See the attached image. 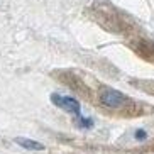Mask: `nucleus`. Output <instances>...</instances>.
<instances>
[{
    "instance_id": "nucleus-7",
    "label": "nucleus",
    "mask_w": 154,
    "mask_h": 154,
    "mask_svg": "<svg viewBox=\"0 0 154 154\" xmlns=\"http://www.w3.org/2000/svg\"><path fill=\"white\" fill-rule=\"evenodd\" d=\"M136 136H137V137H144V131H137Z\"/></svg>"
},
{
    "instance_id": "nucleus-4",
    "label": "nucleus",
    "mask_w": 154,
    "mask_h": 154,
    "mask_svg": "<svg viewBox=\"0 0 154 154\" xmlns=\"http://www.w3.org/2000/svg\"><path fill=\"white\" fill-rule=\"evenodd\" d=\"M134 49H136L137 54H140L142 58L154 61V44H151V42H147V41H139L134 46Z\"/></svg>"
},
{
    "instance_id": "nucleus-6",
    "label": "nucleus",
    "mask_w": 154,
    "mask_h": 154,
    "mask_svg": "<svg viewBox=\"0 0 154 154\" xmlns=\"http://www.w3.org/2000/svg\"><path fill=\"white\" fill-rule=\"evenodd\" d=\"M132 85L137 86L139 90L146 91V93H151V95H154V82H132Z\"/></svg>"
},
{
    "instance_id": "nucleus-1",
    "label": "nucleus",
    "mask_w": 154,
    "mask_h": 154,
    "mask_svg": "<svg viewBox=\"0 0 154 154\" xmlns=\"http://www.w3.org/2000/svg\"><path fill=\"white\" fill-rule=\"evenodd\" d=\"M100 102H102L105 107H109V109L117 110V109H124V107H127V103H129L131 100L127 98L122 91L109 88V86H103V88L100 90Z\"/></svg>"
},
{
    "instance_id": "nucleus-5",
    "label": "nucleus",
    "mask_w": 154,
    "mask_h": 154,
    "mask_svg": "<svg viewBox=\"0 0 154 154\" xmlns=\"http://www.w3.org/2000/svg\"><path fill=\"white\" fill-rule=\"evenodd\" d=\"M19 146H22L24 149H29V151H44V146L37 140H32V139H26V137H17L15 139Z\"/></svg>"
},
{
    "instance_id": "nucleus-3",
    "label": "nucleus",
    "mask_w": 154,
    "mask_h": 154,
    "mask_svg": "<svg viewBox=\"0 0 154 154\" xmlns=\"http://www.w3.org/2000/svg\"><path fill=\"white\" fill-rule=\"evenodd\" d=\"M51 100H53V103H54L56 107H59V109L66 110V112H69V113H75V115L80 117V103H78V100H75L73 97L54 93V95L51 97Z\"/></svg>"
},
{
    "instance_id": "nucleus-2",
    "label": "nucleus",
    "mask_w": 154,
    "mask_h": 154,
    "mask_svg": "<svg viewBox=\"0 0 154 154\" xmlns=\"http://www.w3.org/2000/svg\"><path fill=\"white\" fill-rule=\"evenodd\" d=\"M59 80H61L64 85H68L71 90H75L78 95H82V97H90V90L86 88V85L76 76V75L64 71V73H61V75H59Z\"/></svg>"
}]
</instances>
